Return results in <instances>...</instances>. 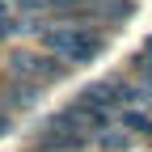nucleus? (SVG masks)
Here are the masks:
<instances>
[{"label": "nucleus", "instance_id": "f257e3e1", "mask_svg": "<svg viewBox=\"0 0 152 152\" xmlns=\"http://www.w3.org/2000/svg\"><path fill=\"white\" fill-rule=\"evenodd\" d=\"M38 34H42L47 55H55L59 64H89V59H97L106 51V38L85 30V26H47Z\"/></svg>", "mask_w": 152, "mask_h": 152}, {"label": "nucleus", "instance_id": "7ed1b4c3", "mask_svg": "<svg viewBox=\"0 0 152 152\" xmlns=\"http://www.w3.org/2000/svg\"><path fill=\"white\" fill-rule=\"evenodd\" d=\"M118 127L127 131L131 140H144V135H152V106H135V110H123L118 114Z\"/></svg>", "mask_w": 152, "mask_h": 152}, {"label": "nucleus", "instance_id": "f03ea898", "mask_svg": "<svg viewBox=\"0 0 152 152\" xmlns=\"http://www.w3.org/2000/svg\"><path fill=\"white\" fill-rule=\"evenodd\" d=\"M9 68L21 76V80L38 85V89H42L47 80H59L64 76V64L55 59V55H38V51H13L9 55Z\"/></svg>", "mask_w": 152, "mask_h": 152}, {"label": "nucleus", "instance_id": "39448f33", "mask_svg": "<svg viewBox=\"0 0 152 152\" xmlns=\"http://www.w3.org/2000/svg\"><path fill=\"white\" fill-rule=\"evenodd\" d=\"M131 72H135V85L152 97V38L140 47V55H135V59H131Z\"/></svg>", "mask_w": 152, "mask_h": 152}, {"label": "nucleus", "instance_id": "20e7f679", "mask_svg": "<svg viewBox=\"0 0 152 152\" xmlns=\"http://www.w3.org/2000/svg\"><path fill=\"white\" fill-rule=\"evenodd\" d=\"M34 102H38V85H30V80H9V85H4V106L30 110Z\"/></svg>", "mask_w": 152, "mask_h": 152}, {"label": "nucleus", "instance_id": "423d86ee", "mask_svg": "<svg viewBox=\"0 0 152 152\" xmlns=\"http://www.w3.org/2000/svg\"><path fill=\"white\" fill-rule=\"evenodd\" d=\"M9 17H13V13H9V0H0V26L9 21Z\"/></svg>", "mask_w": 152, "mask_h": 152}, {"label": "nucleus", "instance_id": "0eeeda50", "mask_svg": "<svg viewBox=\"0 0 152 152\" xmlns=\"http://www.w3.org/2000/svg\"><path fill=\"white\" fill-rule=\"evenodd\" d=\"M4 131H9V114L0 110V135H4Z\"/></svg>", "mask_w": 152, "mask_h": 152}]
</instances>
